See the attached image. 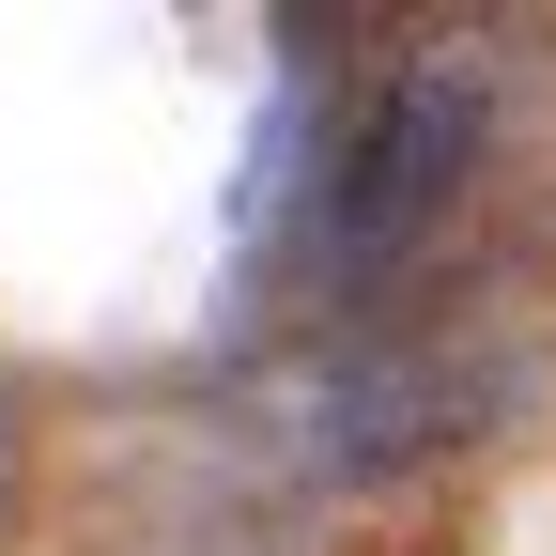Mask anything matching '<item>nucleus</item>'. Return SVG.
Segmentation results:
<instances>
[{"instance_id":"obj_1","label":"nucleus","mask_w":556,"mask_h":556,"mask_svg":"<svg viewBox=\"0 0 556 556\" xmlns=\"http://www.w3.org/2000/svg\"><path fill=\"white\" fill-rule=\"evenodd\" d=\"M479 155H495V62H479V47H402V62H371V78L325 109L309 217L278 232L294 278H309L325 309H371L387 278L464 217Z\"/></svg>"},{"instance_id":"obj_2","label":"nucleus","mask_w":556,"mask_h":556,"mask_svg":"<svg viewBox=\"0 0 556 556\" xmlns=\"http://www.w3.org/2000/svg\"><path fill=\"white\" fill-rule=\"evenodd\" d=\"M526 402V356L495 340H356V356L294 371V479H417L479 448Z\"/></svg>"}]
</instances>
